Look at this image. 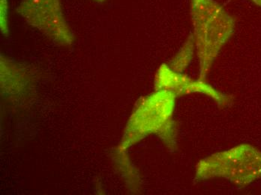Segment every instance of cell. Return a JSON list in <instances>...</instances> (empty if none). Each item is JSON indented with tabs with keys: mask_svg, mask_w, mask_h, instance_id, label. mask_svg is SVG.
I'll return each instance as SVG.
<instances>
[{
	"mask_svg": "<svg viewBox=\"0 0 261 195\" xmlns=\"http://www.w3.org/2000/svg\"><path fill=\"white\" fill-rule=\"evenodd\" d=\"M194 41L200 63V80L207 75L219 51L233 34V17L215 0H191Z\"/></svg>",
	"mask_w": 261,
	"mask_h": 195,
	"instance_id": "1",
	"label": "cell"
},
{
	"mask_svg": "<svg viewBox=\"0 0 261 195\" xmlns=\"http://www.w3.org/2000/svg\"><path fill=\"white\" fill-rule=\"evenodd\" d=\"M223 177L245 186L261 178V152L249 144H242L200 163L197 177Z\"/></svg>",
	"mask_w": 261,
	"mask_h": 195,
	"instance_id": "2",
	"label": "cell"
},
{
	"mask_svg": "<svg viewBox=\"0 0 261 195\" xmlns=\"http://www.w3.org/2000/svg\"><path fill=\"white\" fill-rule=\"evenodd\" d=\"M17 12L27 23L56 42L62 44L72 42L61 0H22Z\"/></svg>",
	"mask_w": 261,
	"mask_h": 195,
	"instance_id": "3",
	"label": "cell"
},
{
	"mask_svg": "<svg viewBox=\"0 0 261 195\" xmlns=\"http://www.w3.org/2000/svg\"><path fill=\"white\" fill-rule=\"evenodd\" d=\"M172 69L170 66H162L158 73V85L165 88V91L169 92L173 95L200 92L213 97L222 96L204 83L203 80H194Z\"/></svg>",
	"mask_w": 261,
	"mask_h": 195,
	"instance_id": "4",
	"label": "cell"
},
{
	"mask_svg": "<svg viewBox=\"0 0 261 195\" xmlns=\"http://www.w3.org/2000/svg\"><path fill=\"white\" fill-rule=\"evenodd\" d=\"M194 47H195V41H194L193 36H192L183 45L179 53L173 59L170 67L177 72H182L192 61Z\"/></svg>",
	"mask_w": 261,
	"mask_h": 195,
	"instance_id": "5",
	"label": "cell"
},
{
	"mask_svg": "<svg viewBox=\"0 0 261 195\" xmlns=\"http://www.w3.org/2000/svg\"><path fill=\"white\" fill-rule=\"evenodd\" d=\"M9 2L8 0H0V20L1 29L3 33L9 31Z\"/></svg>",
	"mask_w": 261,
	"mask_h": 195,
	"instance_id": "6",
	"label": "cell"
},
{
	"mask_svg": "<svg viewBox=\"0 0 261 195\" xmlns=\"http://www.w3.org/2000/svg\"><path fill=\"white\" fill-rule=\"evenodd\" d=\"M250 1L252 2L254 4L257 5V6L261 8V0H250Z\"/></svg>",
	"mask_w": 261,
	"mask_h": 195,
	"instance_id": "7",
	"label": "cell"
},
{
	"mask_svg": "<svg viewBox=\"0 0 261 195\" xmlns=\"http://www.w3.org/2000/svg\"><path fill=\"white\" fill-rule=\"evenodd\" d=\"M93 1L97 2V3H103L105 0H93Z\"/></svg>",
	"mask_w": 261,
	"mask_h": 195,
	"instance_id": "8",
	"label": "cell"
}]
</instances>
